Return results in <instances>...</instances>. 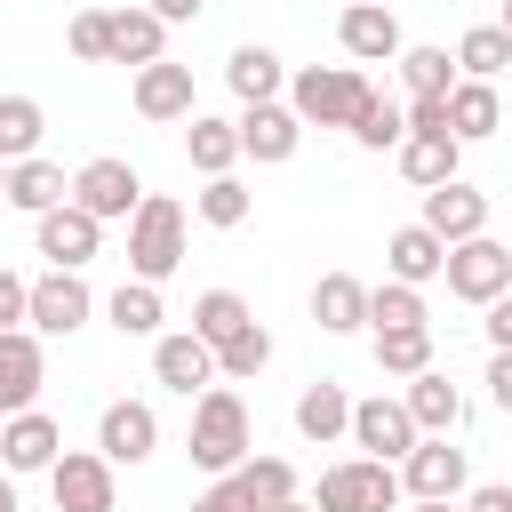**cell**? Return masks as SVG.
Instances as JSON below:
<instances>
[{"mask_svg": "<svg viewBox=\"0 0 512 512\" xmlns=\"http://www.w3.org/2000/svg\"><path fill=\"white\" fill-rule=\"evenodd\" d=\"M248 448H256V440H248V400H240L232 384H208V392L192 400V464L224 480V472L248 464Z\"/></svg>", "mask_w": 512, "mask_h": 512, "instance_id": "obj_1", "label": "cell"}, {"mask_svg": "<svg viewBox=\"0 0 512 512\" xmlns=\"http://www.w3.org/2000/svg\"><path fill=\"white\" fill-rule=\"evenodd\" d=\"M264 360H272V336H264V320H248L240 336H224V344H216V376H232V384L264 376Z\"/></svg>", "mask_w": 512, "mask_h": 512, "instance_id": "obj_39", "label": "cell"}, {"mask_svg": "<svg viewBox=\"0 0 512 512\" xmlns=\"http://www.w3.org/2000/svg\"><path fill=\"white\" fill-rule=\"evenodd\" d=\"M144 8H152V16H160V24H192V16H200V8H208V0H144Z\"/></svg>", "mask_w": 512, "mask_h": 512, "instance_id": "obj_47", "label": "cell"}, {"mask_svg": "<svg viewBox=\"0 0 512 512\" xmlns=\"http://www.w3.org/2000/svg\"><path fill=\"white\" fill-rule=\"evenodd\" d=\"M64 456V432H56V416H40V408H16V416H0V464L8 472H48Z\"/></svg>", "mask_w": 512, "mask_h": 512, "instance_id": "obj_16", "label": "cell"}, {"mask_svg": "<svg viewBox=\"0 0 512 512\" xmlns=\"http://www.w3.org/2000/svg\"><path fill=\"white\" fill-rule=\"evenodd\" d=\"M232 480H240V496H248L256 512H272V504H288V496H296V464H288V456H248Z\"/></svg>", "mask_w": 512, "mask_h": 512, "instance_id": "obj_34", "label": "cell"}, {"mask_svg": "<svg viewBox=\"0 0 512 512\" xmlns=\"http://www.w3.org/2000/svg\"><path fill=\"white\" fill-rule=\"evenodd\" d=\"M248 320H256V312H248V304H240L232 288H208V296L192 304V336H208V344H224V336H240Z\"/></svg>", "mask_w": 512, "mask_h": 512, "instance_id": "obj_40", "label": "cell"}, {"mask_svg": "<svg viewBox=\"0 0 512 512\" xmlns=\"http://www.w3.org/2000/svg\"><path fill=\"white\" fill-rule=\"evenodd\" d=\"M384 264H392V280H416V288H424V280H440V272H448V240L416 216V224H400V232L384 240Z\"/></svg>", "mask_w": 512, "mask_h": 512, "instance_id": "obj_21", "label": "cell"}, {"mask_svg": "<svg viewBox=\"0 0 512 512\" xmlns=\"http://www.w3.org/2000/svg\"><path fill=\"white\" fill-rule=\"evenodd\" d=\"M408 128H448V96H408Z\"/></svg>", "mask_w": 512, "mask_h": 512, "instance_id": "obj_45", "label": "cell"}, {"mask_svg": "<svg viewBox=\"0 0 512 512\" xmlns=\"http://www.w3.org/2000/svg\"><path fill=\"white\" fill-rule=\"evenodd\" d=\"M184 160H192L200 176H232V160H240V120H208V112H192V128H184Z\"/></svg>", "mask_w": 512, "mask_h": 512, "instance_id": "obj_28", "label": "cell"}, {"mask_svg": "<svg viewBox=\"0 0 512 512\" xmlns=\"http://www.w3.org/2000/svg\"><path fill=\"white\" fill-rule=\"evenodd\" d=\"M64 48H72L80 64H112V8H80V16L64 24Z\"/></svg>", "mask_w": 512, "mask_h": 512, "instance_id": "obj_41", "label": "cell"}, {"mask_svg": "<svg viewBox=\"0 0 512 512\" xmlns=\"http://www.w3.org/2000/svg\"><path fill=\"white\" fill-rule=\"evenodd\" d=\"M408 416H416V432H456L464 424V392L440 376V368H424V376H408Z\"/></svg>", "mask_w": 512, "mask_h": 512, "instance_id": "obj_25", "label": "cell"}, {"mask_svg": "<svg viewBox=\"0 0 512 512\" xmlns=\"http://www.w3.org/2000/svg\"><path fill=\"white\" fill-rule=\"evenodd\" d=\"M392 64H400V88H408V96H448V88L464 80L448 48H400Z\"/></svg>", "mask_w": 512, "mask_h": 512, "instance_id": "obj_32", "label": "cell"}, {"mask_svg": "<svg viewBox=\"0 0 512 512\" xmlns=\"http://www.w3.org/2000/svg\"><path fill=\"white\" fill-rule=\"evenodd\" d=\"M496 24H504V32H512V0H504V16H496Z\"/></svg>", "mask_w": 512, "mask_h": 512, "instance_id": "obj_52", "label": "cell"}, {"mask_svg": "<svg viewBox=\"0 0 512 512\" xmlns=\"http://www.w3.org/2000/svg\"><path fill=\"white\" fill-rule=\"evenodd\" d=\"M504 64H512V32H504V24H472V32L456 40V72H464V80H496Z\"/></svg>", "mask_w": 512, "mask_h": 512, "instance_id": "obj_35", "label": "cell"}, {"mask_svg": "<svg viewBox=\"0 0 512 512\" xmlns=\"http://www.w3.org/2000/svg\"><path fill=\"white\" fill-rule=\"evenodd\" d=\"M480 312H488V344H496V352H512V288H504L496 304H480Z\"/></svg>", "mask_w": 512, "mask_h": 512, "instance_id": "obj_44", "label": "cell"}, {"mask_svg": "<svg viewBox=\"0 0 512 512\" xmlns=\"http://www.w3.org/2000/svg\"><path fill=\"white\" fill-rule=\"evenodd\" d=\"M376 368L384 376H424L432 368V328H376Z\"/></svg>", "mask_w": 512, "mask_h": 512, "instance_id": "obj_37", "label": "cell"}, {"mask_svg": "<svg viewBox=\"0 0 512 512\" xmlns=\"http://www.w3.org/2000/svg\"><path fill=\"white\" fill-rule=\"evenodd\" d=\"M176 264H184V208H176L168 192H144L136 216H128V272L160 288Z\"/></svg>", "mask_w": 512, "mask_h": 512, "instance_id": "obj_3", "label": "cell"}, {"mask_svg": "<svg viewBox=\"0 0 512 512\" xmlns=\"http://www.w3.org/2000/svg\"><path fill=\"white\" fill-rule=\"evenodd\" d=\"M192 512H256V504H248V496H240V480L224 472L216 488H200V496H192Z\"/></svg>", "mask_w": 512, "mask_h": 512, "instance_id": "obj_43", "label": "cell"}, {"mask_svg": "<svg viewBox=\"0 0 512 512\" xmlns=\"http://www.w3.org/2000/svg\"><path fill=\"white\" fill-rule=\"evenodd\" d=\"M48 136V112L32 96H0V160H32Z\"/></svg>", "mask_w": 512, "mask_h": 512, "instance_id": "obj_36", "label": "cell"}, {"mask_svg": "<svg viewBox=\"0 0 512 512\" xmlns=\"http://www.w3.org/2000/svg\"><path fill=\"white\" fill-rule=\"evenodd\" d=\"M368 328H432L424 288H416V280H384V288H368Z\"/></svg>", "mask_w": 512, "mask_h": 512, "instance_id": "obj_33", "label": "cell"}, {"mask_svg": "<svg viewBox=\"0 0 512 512\" xmlns=\"http://www.w3.org/2000/svg\"><path fill=\"white\" fill-rule=\"evenodd\" d=\"M88 312H96V296H88V280L80 272H40L32 280V328L40 336H72V328H88Z\"/></svg>", "mask_w": 512, "mask_h": 512, "instance_id": "obj_10", "label": "cell"}, {"mask_svg": "<svg viewBox=\"0 0 512 512\" xmlns=\"http://www.w3.org/2000/svg\"><path fill=\"white\" fill-rule=\"evenodd\" d=\"M296 432H304L312 448L352 440V400H344V384H312V392L296 400Z\"/></svg>", "mask_w": 512, "mask_h": 512, "instance_id": "obj_29", "label": "cell"}, {"mask_svg": "<svg viewBox=\"0 0 512 512\" xmlns=\"http://www.w3.org/2000/svg\"><path fill=\"white\" fill-rule=\"evenodd\" d=\"M496 128H504L496 80H456V88H448V136H456V144H488Z\"/></svg>", "mask_w": 512, "mask_h": 512, "instance_id": "obj_19", "label": "cell"}, {"mask_svg": "<svg viewBox=\"0 0 512 512\" xmlns=\"http://www.w3.org/2000/svg\"><path fill=\"white\" fill-rule=\"evenodd\" d=\"M72 200V176L56 168V160H8V208H24V216H48V208H64Z\"/></svg>", "mask_w": 512, "mask_h": 512, "instance_id": "obj_24", "label": "cell"}, {"mask_svg": "<svg viewBox=\"0 0 512 512\" xmlns=\"http://www.w3.org/2000/svg\"><path fill=\"white\" fill-rule=\"evenodd\" d=\"M400 488L408 496H464V448L448 432H424L408 456H400Z\"/></svg>", "mask_w": 512, "mask_h": 512, "instance_id": "obj_13", "label": "cell"}, {"mask_svg": "<svg viewBox=\"0 0 512 512\" xmlns=\"http://www.w3.org/2000/svg\"><path fill=\"white\" fill-rule=\"evenodd\" d=\"M440 280H448V296H464V304H496V296L512 288V240H488V232L456 240Z\"/></svg>", "mask_w": 512, "mask_h": 512, "instance_id": "obj_5", "label": "cell"}, {"mask_svg": "<svg viewBox=\"0 0 512 512\" xmlns=\"http://www.w3.org/2000/svg\"><path fill=\"white\" fill-rule=\"evenodd\" d=\"M112 456L104 448H64L48 464V488H56V512H112Z\"/></svg>", "mask_w": 512, "mask_h": 512, "instance_id": "obj_6", "label": "cell"}, {"mask_svg": "<svg viewBox=\"0 0 512 512\" xmlns=\"http://www.w3.org/2000/svg\"><path fill=\"white\" fill-rule=\"evenodd\" d=\"M152 376L168 384V392H184V400H200L208 384H216V344L208 336H152Z\"/></svg>", "mask_w": 512, "mask_h": 512, "instance_id": "obj_11", "label": "cell"}, {"mask_svg": "<svg viewBox=\"0 0 512 512\" xmlns=\"http://www.w3.org/2000/svg\"><path fill=\"white\" fill-rule=\"evenodd\" d=\"M488 400L512 416V352H496V360H488Z\"/></svg>", "mask_w": 512, "mask_h": 512, "instance_id": "obj_46", "label": "cell"}, {"mask_svg": "<svg viewBox=\"0 0 512 512\" xmlns=\"http://www.w3.org/2000/svg\"><path fill=\"white\" fill-rule=\"evenodd\" d=\"M408 488H400V472L384 464V456H352V464H328L320 472V512H392Z\"/></svg>", "mask_w": 512, "mask_h": 512, "instance_id": "obj_4", "label": "cell"}, {"mask_svg": "<svg viewBox=\"0 0 512 512\" xmlns=\"http://www.w3.org/2000/svg\"><path fill=\"white\" fill-rule=\"evenodd\" d=\"M72 200H80L96 224H112V216H136V200H144V176H136L128 160H112V152H104V160H88V168L72 176Z\"/></svg>", "mask_w": 512, "mask_h": 512, "instance_id": "obj_8", "label": "cell"}, {"mask_svg": "<svg viewBox=\"0 0 512 512\" xmlns=\"http://www.w3.org/2000/svg\"><path fill=\"white\" fill-rule=\"evenodd\" d=\"M344 136H352L360 152H400V136H408V104H392V96L376 88V96L360 104V120H352Z\"/></svg>", "mask_w": 512, "mask_h": 512, "instance_id": "obj_30", "label": "cell"}, {"mask_svg": "<svg viewBox=\"0 0 512 512\" xmlns=\"http://www.w3.org/2000/svg\"><path fill=\"white\" fill-rule=\"evenodd\" d=\"M96 448H104L112 464H144V456L160 448V416H152L144 400H112V408L96 416Z\"/></svg>", "mask_w": 512, "mask_h": 512, "instance_id": "obj_18", "label": "cell"}, {"mask_svg": "<svg viewBox=\"0 0 512 512\" xmlns=\"http://www.w3.org/2000/svg\"><path fill=\"white\" fill-rule=\"evenodd\" d=\"M224 80H232V96H240V104H272V96L288 88V72H280V56H272V48H256V40L224 56Z\"/></svg>", "mask_w": 512, "mask_h": 512, "instance_id": "obj_27", "label": "cell"}, {"mask_svg": "<svg viewBox=\"0 0 512 512\" xmlns=\"http://www.w3.org/2000/svg\"><path fill=\"white\" fill-rule=\"evenodd\" d=\"M464 512H512V488H472V504Z\"/></svg>", "mask_w": 512, "mask_h": 512, "instance_id": "obj_48", "label": "cell"}, {"mask_svg": "<svg viewBox=\"0 0 512 512\" xmlns=\"http://www.w3.org/2000/svg\"><path fill=\"white\" fill-rule=\"evenodd\" d=\"M416 440H424V432H416L408 400H384V392H376V400H352V448H368V456L392 464V456H408Z\"/></svg>", "mask_w": 512, "mask_h": 512, "instance_id": "obj_12", "label": "cell"}, {"mask_svg": "<svg viewBox=\"0 0 512 512\" xmlns=\"http://www.w3.org/2000/svg\"><path fill=\"white\" fill-rule=\"evenodd\" d=\"M384 8H392V0H384Z\"/></svg>", "mask_w": 512, "mask_h": 512, "instance_id": "obj_54", "label": "cell"}, {"mask_svg": "<svg viewBox=\"0 0 512 512\" xmlns=\"http://www.w3.org/2000/svg\"><path fill=\"white\" fill-rule=\"evenodd\" d=\"M32 240H40V256L56 264V272H80L88 256H96V240H104V224L80 208V200H64V208H48V216H32Z\"/></svg>", "mask_w": 512, "mask_h": 512, "instance_id": "obj_9", "label": "cell"}, {"mask_svg": "<svg viewBox=\"0 0 512 512\" xmlns=\"http://www.w3.org/2000/svg\"><path fill=\"white\" fill-rule=\"evenodd\" d=\"M368 96H376V88H368L360 64H304V72L288 80V104H296L304 128H352Z\"/></svg>", "mask_w": 512, "mask_h": 512, "instance_id": "obj_2", "label": "cell"}, {"mask_svg": "<svg viewBox=\"0 0 512 512\" xmlns=\"http://www.w3.org/2000/svg\"><path fill=\"white\" fill-rule=\"evenodd\" d=\"M0 200H8V160H0Z\"/></svg>", "mask_w": 512, "mask_h": 512, "instance_id": "obj_53", "label": "cell"}, {"mask_svg": "<svg viewBox=\"0 0 512 512\" xmlns=\"http://www.w3.org/2000/svg\"><path fill=\"white\" fill-rule=\"evenodd\" d=\"M48 384V360H40V328H0V416L32 408Z\"/></svg>", "mask_w": 512, "mask_h": 512, "instance_id": "obj_14", "label": "cell"}, {"mask_svg": "<svg viewBox=\"0 0 512 512\" xmlns=\"http://www.w3.org/2000/svg\"><path fill=\"white\" fill-rule=\"evenodd\" d=\"M192 208H200V224H216V232H240V224H248V208H256V192H248L240 176H208V192H200Z\"/></svg>", "mask_w": 512, "mask_h": 512, "instance_id": "obj_38", "label": "cell"}, {"mask_svg": "<svg viewBox=\"0 0 512 512\" xmlns=\"http://www.w3.org/2000/svg\"><path fill=\"white\" fill-rule=\"evenodd\" d=\"M336 48H344L352 64H392L408 40H400V16H392L384 0H352V8L336 16Z\"/></svg>", "mask_w": 512, "mask_h": 512, "instance_id": "obj_7", "label": "cell"}, {"mask_svg": "<svg viewBox=\"0 0 512 512\" xmlns=\"http://www.w3.org/2000/svg\"><path fill=\"white\" fill-rule=\"evenodd\" d=\"M416 512H464L456 496H416Z\"/></svg>", "mask_w": 512, "mask_h": 512, "instance_id": "obj_49", "label": "cell"}, {"mask_svg": "<svg viewBox=\"0 0 512 512\" xmlns=\"http://www.w3.org/2000/svg\"><path fill=\"white\" fill-rule=\"evenodd\" d=\"M456 160H464V144H456L448 128H408V136H400V176H408L416 192L448 184V176H456Z\"/></svg>", "mask_w": 512, "mask_h": 512, "instance_id": "obj_20", "label": "cell"}, {"mask_svg": "<svg viewBox=\"0 0 512 512\" xmlns=\"http://www.w3.org/2000/svg\"><path fill=\"white\" fill-rule=\"evenodd\" d=\"M136 112L144 120H192V64H144L136 72Z\"/></svg>", "mask_w": 512, "mask_h": 512, "instance_id": "obj_23", "label": "cell"}, {"mask_svg": "<svg viewBox=\"0 0 512 512\" xmlns=\"http://www.w3.org/2000/svg\"><path fill=\"white\" fill-rule=\"evenodd\" d=\"M296 144H304V120H296V104H248L240 112V152L248 160H264V168H280V160H296Z\"/></svg>", "mask_w": 512, "mask_h": 512, "instance_id": "obj_15", "label": "cell"}, {"mask_svg": "<svg viewBox=\"0 0 512 512\" xmlns=\"http://www.w3.org/2000/svg\"><path fill=\"white\" fill-rule=\"evenodd\" d=\"M0 328H32V280L0 272Z\"/></svg>", "mask_w": 512, "mask_h": 512, "instance_id": "obj_42", "label": "cell"}, {"mask_svg": "<svg viewBox=\"0 0 512 512\" xmlns=\"http://www.w3.org/2000/svg\"><path fill=\"white\" fill-rule=\"evenodd\" d=\"M312 320H320L328 336H360V328H368V280L320 272V280H312Z\"/></svg>", "mask_w": 512, "mask_h": 512, "instance_id": "obj_22", "label": "cell"}, {"mask_svg": "<svg viewBox=\"0 0 512 512\" xmlns=\"http://www.w3.org/2000/svg\"><path fill=\"white\" fill-rule=\"evenodd\" d=\"M0 512H16V480H8V464H0Z\"/></svg>", "mask_w": 512, "mask_h": 512, "instance_id": "obj_50", "label": "cell"}, {"mask_svg": "<svg viewBox=\"0 0 512 512\" xmlns=\"http://www.w3.org/2000/svg\"><path fill=\"white\" fill-rule=\"evenodd\" d=\"M160 48H168V24L152 16V8H112V64H160Z\"/></svg>", "mask_w": 512, "mask_h": 512, "instance_id": "obj_26", "label": "cell"}, {"mask_svg": "<svg viewBox=\"0 0 512 512\" xmlns=\"http://www.w3.org/2000/svg\"><path fill=\"white\" fill-rule=\"evenodd\" d=\"M424 224L456 248V240L488 232V192H480V184H464V176H448V184H432V192H424Z\"/></svg>", "mask_w": 512, "mask_h": 512, "instance_id": "obj_17", "label": "cell"}, {"mask_svg": "<svg viewBox=\"0 0 512 512\" xmlns=\"http://www.w3.org/2000/svg\"><path fill=\"white\" fill-rule=\"evenodd\" d=\"M272 512H320V504H304V496H288V504H272Z\"/></svg>", "mask_w": 512, "mask_h": 512, "instance_id": "obj_51", "label": "cell"}, {"mask_svg": "<svg viewBox=\"0 0 512 512\" xmlns=\"http://www.w3.org/2000/svg\"><path fill=\"white\" fill-rule=\"evenodd\" d=\"M104 320H112L120 336H160V288H152V280H120V288L104 296Z\"/></svg>", "mask_w": 512, "mask_h": 512, "instance_id": "obj_31", "label": "cell"}]
</instances>
